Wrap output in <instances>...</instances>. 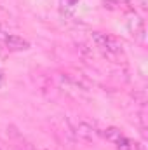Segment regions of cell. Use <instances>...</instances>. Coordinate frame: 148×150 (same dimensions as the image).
<instances>
[{
	"instance_id": "obj_1",
	"label": "cell",
	"mask_w": 148,
	"mask_h": 150,
	"mask_svg": "<svg viewBox=\"0 0 148 150\" xmlns=\"http://www.w3.org/2000/svg\"><path fill=\"white\" fill-rule=\"evenodd\" d=\"M92 42L96 44V47L103 52H113V54H120L122 52V45L115 40L113 37L106 35V33H101V32H92L91 33Z\"/></svg>"
},
{
	"instance_id": "obj_2",
	"label": "cell",
	"mask_w": 148,
	"mask_h": 150,
	"mask_svg": "<svg viewBox=\"0 0 148 150\" xmlns=\"http://www.w3.org/2000/svg\"><path fill=\"white\" fill-rule=\"evenodd\" d=\"M72 126H73V133L77 136V140H82V142H87V143L94 142L98 131L91 122L80 119V120H72Z\"/></svg>"
},
{
	"instance_id": "obj_3",
	"label": "cell",
	"mask_w": 148,
	"mask_h": 150,
	"mask_svg": "<svg viewBox=\"0 0 148 150\" xmlns=\"http://www.w3.org/2000/svg\"><path fill=\"white\" fill-rule=\"evenodd\" d=\"M2 44L7 51H12V52H21V51H28L32 47V44L26 40V38L19 37V35H4L2 37Z\"/></svg>"
},
{
	"instance_id": "obj_4",
	"label": "cell",
	"mask_w": 148,
	"mask_h": 150,
	"mask_svg": "<svg viewBox=\"0 0 148 150\" xmlns=\"http://www.w3.org/2000/svg\"><path fill=\"white\" fill-rule=\"evenodd\" d=\"M129 30L132 32L134 37H138V35L143 37V33H145V23H143V19L138 18V16L131 18V19H129Z\"/></svg>"
},
{
	"instance_id": "obj_5",
	"label": "cell",
	"mask_w": 148,
	"mask_h": 150,
	"mask_svg": "<svg viewBox=\"0 0 148 150\" xmlns=\"http://www.w3.org/2000/svg\"><path fill=\"white\" fill-rule=\"evenodd\" d=\"M103 136L106 138V142H110V143H115L120 136H122V131L118 129V127H113V126H110V127H106L105 131H103Z\"/></svg>"
},
{
	"instance_id": "obj_6",
	"label": "cell",
	"mask_w": 148,
	"mask_h": 150,
	"mask_svg": "<svg viewBox=\"0 0 148 150\" xmlns=\"http://www.w3.org/2000/svg\"><path fill=\"white\" fill-rule=\"evenodd\" d=\"M115 145H117V150H132V140H129L127 136H120L117 142H115Z\"/></svg>"
},
{
	"instance_id": "obj_7",
	"label": "cell",
	"mask_w": 148,
	"mask_h": 150,
	"mask_svg": "<svg viewBox=\"0 0 148 150\" xmlns=\"http://www.w3.org/2000/svg\"><path fill=\"white\" fill-rule=\"evenodd\" d=\"M127 4H131V7H132V9L141 11V12H145V11L148 9V2H147V0H129Z\"/></svg>"
},
{
	"instance_id": "obj_8",
	"label": "cell",
	"mask_w": 148,
	"mask_h": 150,
	"mask_svg": "<svg viewBox=\"0 0 148 150\" xmlns=\"http://www.w3.org/2000/svg\"><path fill=\"white\" fill-rule=\"evenodd\" d=\"M132 98H134L140 105H145V103H147V94H145V91H143V89L134 91V93H132Z\"/></svg>"
},
{
	"instance_id": "obj_9",
	"label": "cell",
	"mask_w": 148,
	"mask_h": 150,
	"mask_svg": "<svg viewBox=\"0 0 148 150\" xmlns=\"http://www.w3.org/2000/svg\"><path fill=\"white\" fill-rule=\"evenodd\" d=\"M101 4H103V7L108 9V11H115V9H118V5H120V4H117L115 0H101Z\"/></svg>"
},
{
	"instance_id": "obj_10",
	"label": "cell",
	"mask_w": 148,
	"mask_h": 150,
	"mask_svg": "<svg viewBox=\"0 0 148 150\" xmlns=\"http://www.w3.org/2000/svg\"><path fill=\"white\" fill-rule=\"evenodd\" d=\"M9 19H11V14L0 5V21H9Z\"/></svg>"
},
{
	"instance_id": "obj_11",
	"label": "cell",
	"mask_w": 148,
	"mask_h": 150,
	"mask_svg": "<svg viewBox=\"0 0 148 150\" xmlns=\"http://www.w3.org/2000/svg\"><path fill=\"white\" fill-rule=\"evenodd\" d=\"M61 4H63L65 7H75V5L78 4V0H61Z\"/></svg>"
},
{
	"instance_id": "obj_12",
	"label": "cell",
	"mask_w": 148,
	"mask_h": 150,
	"mask_svg": "<svg viewBox=\"0 0 148 150\" xmlns=\"http://www.w3.org/2000/svg\"><path fill=\"white\" fill-rule=\"evenodd\" d=\"M132 150H147V149H145L143 143H140V142H132Z\"/></svg>"
},
{
	"instance_id": "obj_13",
	"label": "cell",
	"mask_w": 148,
	"mask_h": 150,
	"mask_svg": "<svg viewBox=\"0 0 148 150\" xmlns=\"http://www.w3.org/2000/svg\"><path fill=\"white\" fill-rule=\"evenodd\" d=\"M4 80H5V77H4V72L0 70V87L4 86Z\"/></svg>"
},
{
	"instance_id": "obj_14",
	"label": "cell",
	"mask_w": 148,
	"mask_h": 150,
	"mask_svg": "<svg viewBox=\"0 0 148 150\" xmlns=\"http://www.w3.org/2000/svg\"><path fill=\"white\" fill-rule=\"evenodd\" d=\"M115 2H117V4H127L129 0H115Z\"/></svg>"
},
{
	"instance_id": "obj_15",
	"label": "cell",
	"mask_w": 148,
	"mask_h": 150,
	"mask_svg": "<svg viewBox=\"0 0 148 150\" xmlns=\"http://www.w3.org/2000/svg\"><path fill=\"white\" fill-rule=\"evenodd\" d=\"M23 150H33V147H32V145H26V147H25Z\"/></svg>"
},
{
	"instance_id": "obj_16",
	"label": "cell",
	"mask_w": 148,
	"mask_h": 150,
	"mask_svg": "<svg viewBox=\"0 0 148 150\" xmlns=\"http://www.w3.org/2000/svg\"><path fill=\"white\" fill-rule=\"evenodd\" d=\"M0 150H2V149H0Z\"/></svg>"
}]
</instances>
